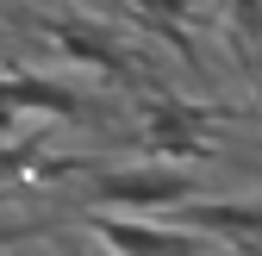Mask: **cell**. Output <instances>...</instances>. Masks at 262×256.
<instances>
[{"label":"cell","mask_w":262,"mask_h":256,"mask_svg":"<svg viewBox=\"0 0 262 256\" xmlns=\"http://www.w3.org/2000/svg\"><path fill=\"white\" fill-rule=\"evenodd\" d=\"M144 13H162V19H193V0H138Z\"/></svg>","instance_id":"cell-6"},{"label":"cell","mask_w":262,"mask_h":256,"mask_svg":"<svg viewBox=\"0 0 262 256\" xmlns=\"http://www.w3.org/2000/svg\"><path fill=\"white\" fill-rule=\"evenodd\" d=\"M181 225L200 231L206 244H237V250H256L262 244V200H187L181 206Z\"/></svg>","instance_id":"cell-3"},{"label":"cell","mask_w":262,"mask_h":256,"mask_svg":"<svg viewBox=\"0 0 262 256\" xmlns=\"http://www.w3.org/2000/svg\"><path fill=\"white\" fill-rule=\"evenodd\" d=\"M94 238L106 244V256H212L219 250L187 225H156V219H125V212H94Z\"/></svg>","instance_id":"cell-2"},{"label":"cell","mask_w":262,"mask_h":256,"mask_svg":"<svg viewBox=\"0 0 262 256\" xmlns=\"http://www.w3.org/2000/svg\"><path fill=\"white\" fill-rule=\"evenodd\" d=\"M0 100L7 106H44V113H75V94L56 88V81H38V75H0Z\"/></svg>","instance_id":"cell-4"},{"label":"cell","mask_w":262,"mask_h":256,"mask_svg":"<svg viewBox=\"0 0 262 256\" xmlns=\"http://www.w3.org/2000/svg\"><path fill=\"white\" fill-rule=\"evenodd\" d=\"M231 19H237V25L250 31V38L262 44V0H231Z\"/></svg>","instance_id":"cell-5"},{"label":"cell","mask_w":262,"mask_h":256,"mask_svg":"<svg viewBox=\"0 0 262 256\" xmlns=\"http://www.w3.org/2000/svg\"><path fill=\"white\" fill-rule=\"evenodd\" d=\"M200 200V175L181 163H125L94 175V206L100 212H125V219H150L162 206H187Z\"/></svg>","instance_id":"cell-1"},{"label":"cell","mask_w":262,"mask_h":256,"mask_svg":"<svg viewBox=\"0 0 262 256\" xmlns=\"http://www.w3.org/2000/svg\"><path fill=\"white\" fill-rule=\"evenodd\" d=\"M44 7H62V0H44Z\"/></svg>","instance_id":"cell-7"}]
</instances>
